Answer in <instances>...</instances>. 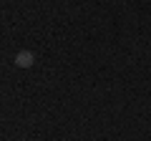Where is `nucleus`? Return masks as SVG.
Returning a JSON list of instances; mask_svg holds the SVG:
<instances>
[{
	"instance_id": "1",
	"label": "nucleus",
	"mask_w": 151,
	"mask_h": 141,
	"mask_svg": "<svg viewBox=\"0 0 151 141\" xmlns=\"http://www.w3.org/2000/svg\"><path fill=\"white\" fill-rule=\"evenodd\" d=\"M33 63H35V55H33L30 50H20V53L15 55V65L18 68H30Z\"/></svg>"
}]
</instances>
